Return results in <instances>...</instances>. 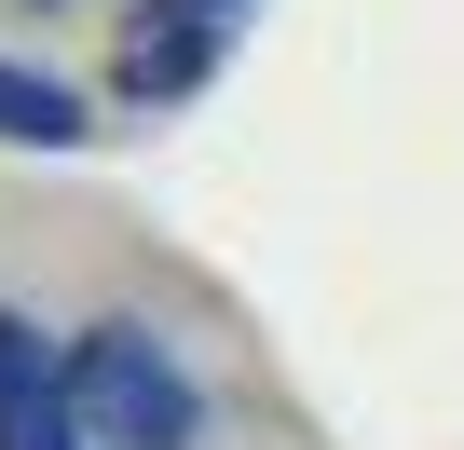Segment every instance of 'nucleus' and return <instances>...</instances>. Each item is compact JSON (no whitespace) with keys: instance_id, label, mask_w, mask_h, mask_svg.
Listing matches in <instances>:
<instances>
[{"instance_id":"nucleus-4","label":"nucleus","mask_w":464,"mask_h":450,"mask_svg":"<svg viewBox=\"0 0 464 450\" xmlns=\"http://www.w3.org/2000/svg\"><path fill=\"white\" fill-rule=\"evenodd\" d=\"M82 137H96L82 82H55V69H28V55H0V150H82Z\"/></svg>"},{"instance_id":"nucleus-1","label":"nucleus","mask_w":464,"mask_h":450,"mask_svg":"<svg viewBox=\"0 0 464 450\" xmlns=\"http://www.w3.org/2000/svg\"><path fill=\"white\" fill-rule=\"evenodd\" d=\"M69 409H82L96 450H191L205 436V396H191V369L150 314H96L69 341Z\"/></svg>"},{"instance_id":"nucleus-2","label":"nucleus","mask_w":464,"mask_h":450,"mask_svg":"<svg viewBox=\"0 0 464 450\" xmlns=\"http://www.w3.org/2000/svg\"><path fill=\"white\" fill-rule=\"evenodd\" d=\"M0 450H96L69 409V355H42V328L0 301Z\"/></svg>"},{"instance_id":"nucleus-3","label":"nucleus","mask_w":464,"mask_h":450,"mask_svg":"<svg viewBox=\"0 0 464 450\" xmlns=\"http://www.w3.org/2000/svg\"><path fill=\"white\" fill-rule=\"evenodd\" d=\"M218 42H232V28H205V14H178V0H150V14H137V42H123V96H137V110L191 96V82L218 69Z\"/></svg>"}]
</instances>
